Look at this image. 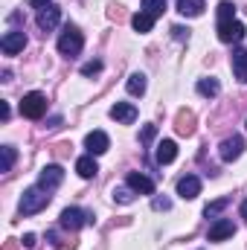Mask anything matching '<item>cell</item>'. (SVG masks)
<instances>
[{"label": "cell", "instance_id": "26", "mask_svg": "<svg viewBox=\"0 0 247 250\" xmlns=\"http://www.w3.org/2000/svg\"><path fill=\"white\" fill-rule=\"evenodd\" d=\"M114 201H120V204H131L134 201V189L128 187V189H114Z\"/></svg>", "mask_w": 247, "mask_h": 250}, {"label": "cell", "instance_id": "10", "mask_svg": "<svg viewBox=\"0 0 247 250\" xmlns=\"http://www.w3.org/2000/svg\"><path fill=\"white\" fill-rule=\"evenodd\" d=\"M233 233H236V227H233V221H230V218H215V221L209 224L206 239H209V242H224V239H230Z\"/></svg>", "mask_w": 247, "mask_h": 250}, {"label": "cell", "instance_id": "22", "mask_svg": "<svg viewBox=\"0 0 247 250\" xmlns=\"http://www.w3.org/2000/svg\"><path fill=\"white\" fill-rule=\"evenodd\" d=\"M224 21H236V3L233 0L218 3V23H224Z\"/></svg>", "mask_w": 247, "mask_h": 250}, {"label": "cell", "instance_id": "32", "mask_svg": "<svg viewBox=\"0 0 247 250\" xmlns=\"http://www.w3.org/2000/svg\"><path fill=\"white\" fill-rule=\"evenodd\" d=\"M0 120H3V123L9 120V105H6V102H0Z\"/></svg>", "mask_w": 247, "mask_h": 250}, {"label": "cell", "instance_id": "9", "mask_svg": "<svg viewBox=\"0 0 247 250\" xmlns=\"http://www.w3.org/2000/svg\"><path fill=\"white\" fill-rule=\"evenodd\" d=\"M84 148L96 157V154H105V151L111 148V140H108L105 131H90V134L84 137Z\"/></svg>", "mask_w": 247, "mask_h": 250}, {"label": "cell", "instance_id": "7", "mask_svg": "<svg viewBox=\"0 0 247 250\" xmlns=\"http://www.w3.org/2000/svg\"><path fill=\"white\" fill-rule=\"evenodd\" d=\"M23 47H26V35H23L21 29H12V32H6V35L0 38V50H3L6 56H18Z\"/></svg>", "mask_w": 247, "mask_h": 250}, {"label": "cell", "instance_id": "20", "mask_svg": "<svg viewBox=\"0 0 247 250\" xmlns=\"http://www.w3.org/2000/svg\"><path fill=\"white\" fill-rule=\"evenodd\" d=\"M131 26H134L137 32H151V26H154V18H151L148 12H143V9H140V12L131 18Z\"/></svg>", "mask_w": 247, "mask_h": 250}, {"label": "cell", "instance_id": "19", "mask_svg": "<svg viewBox=\"0 0 247 250\" xmlns=\"http://www.w3.org/2000/svg\"><path fill=\"white\" fill-rule=\"evenodd\" d=\"M125 87H128V93H131V96H143V93H145V87H148V82H145V76H143V73H131V76H128V82H125Z\"/></svg>", "mask_w": 247, "mask_h": 250}, {"label": "cell", "instance_id": "13", "mask_svg": "<svg viewBox=\"0 0 247 250\" xmlns=\"http://www.w3.org/2000/svg\"><path fill=\"white\" fill-rule=\"evenodd\" d=\"M178 195H181L184 201L198 198V195H201V178H198V175H184V178L178 181Z\"/></svg>", "mask_w": 247, "mask_h": 250}, {"label": "cell", "instance_id": "17", "mask_svg": "<svg viewBox=\"0 0 247 250\" xmlns=\"http://www.w3.org/2000/svg\"><path fill=\"white\" fill-rule=\"evenodd\" d=\"M76 172H79V178H84V181H90V178H96V172H99V166H96V160H93V154H84V157H79V160H76Z\"/></svg>", "mask_w": 247, "mask_h": 250}, {"label": "cell", "instance_id": "14", "mask_svg": "<svg viewBox=\"0 0 247 250\" xmlns=\"http://www.w3.org/2000/svg\"><path fill=\"white\" fill-rule=\"evenodd\" d=\"M230 64H233V76H236L242 84H247V50L245 47H236V50H233Z\"/></svg>", "mask_w": 247, "mask_h": 250}, {"label": "cell", "instance_id": "27", "mask_svg": "<svg viewBox=\"0 0 247 250\" xmlns=\"http://www.w3.org/2000/svg\"><path fill=\"white\" fill-rule=\"evenodd\" d=\"M154 137H157V125H145V128L140 131V143H145V146H148Z\"/></svg>", "mask_w": 247, "mask_h": 250}, {"label": "cell", "instance_id": "34", "mask_svg": "<svg viewBox=\"0 0 247 250\" xmlns=\"http://www.w3.org/2000/svg\"><path fill=\"white\" fill-rule=\"evenodd\" d=\"M242 218H247V201L242 204Z\"/></svg>", "mask_w": 247, "mask_h": 250}, {"label": "cell", "instance_id": "11", "mask_svg": "<svg viewBox=\"0 0 247 250\" xmlns=\"http://www.w3.org/2000/svg\"><path fill=\"white\" fill-rule=\"evenodd\" d=\"M125 184L134 189L137 195H154V181H151L148 175H143V172H128Z\"/></svg>", "mask_w": 247, "mask_h": 250}, {"label": "cell", "instance_id": "28", "mask_svg": "<svg viewBox=\"0 0 247 250\" xmlns=\"http://www.w3.org/2000/svg\"><path fill=\"white\" fill-rule=\"evenodd\" d=\"M102 70V62H87L82 67V76H93V73H99Z\"/></svg>", "mask_w": 247, "mask_h": 250}, {"label": "cell", "instance_id": "1", "mask_svg": "<svg viewBox=\"0 0 247 250\" xmlns=\"http://www.w3.org/2000/svg\"><path fill=\"white\" fill-rule=\"evenodd\" d=\"M47 204H50V189H44V187H29L26 192H23L21 204H18V212L26 218V215H35V212H41Z\"/></svg>", "mask_w": 247, "mask_h": 250}, {"label": "cell", "instance_id": "2", "mask_svg": "<svg viewBox=\"0 0 247 250\" xmlns=\"http://www.w3.org/2000/svg\"><path fill=\"white\" fill-rule=\"evenodd\" d=\"M44 114H47V96H44V93L32 90V93H26V96L21 99V117H26V120H41Z\"/></svg>", "mask_w": 247, "mask_h": 250}, {"label": "cell", "instance_id": "24", "mask_svg": "<svg viewBox=\"0 0 247 250\" xmlns=\"http://www.w3.org/2000/svg\"><path fill=\"white\" fill-rule=\"evenodd\" d=\"M227 207H230V198H218V201L206 204L204 215H206V218H218V212H221V209H227Z\"/></svg>", "mask_w": 247, "mask_h": 250}, {"label": "cell", "instance_id": "4", "mask_svg": "<svg viewBox=\"0 0 247 250\" xmlns=\"http://www.w3.org/2000/svg\"><path fill=\"white\" fill-rule=\"evenodd\" d=\"M90 221H93V215L84 212V209H79V207H67L62 212V218H59V224H62L64 230H82Z\"/></svg>", "mask_w": 247, "mask_h": 250}, {"label": "cell", "instance_id": "21", "mask_svg": "<svg viewBox=\"0 0 247 250\" xmlns=\"http://www.w3.org/2000/svg\"><path fill=\"white\" fill-rule=\"evenodd\" d=\"M198 93H201V96H209V99L218 96V93H221L218 79H201V82H198Z\"/></svg>", "mask_w": 247, "mask_h": 250}, {"label": "cell", "instance_id": "29", "mask_svg": "<svg viewBox=\"0 0 247 250\" xmlns=\"http://www.w3.org/2000/svg\"><path fill=\"white\" fill-rule=\"evenodd\" d=\"M169 207H172L169 198H154V209H169Z\"/></svg>", "mask_w": 247, "mask_h": 250}, {"label": "cell", "instance_id": "23", "mask_svg": "<svg viewBox=\"0 0 247 250\" xmlns=\"http://www.w3.org/2000/svg\"><path fill=\"white\" fill-rule=\"evenodd\" d=\"M143 12H148L154 21L166 12V0H143Z\"/></svg>", "mask_w": 247, "mask_h": 250}, {"label": "cell", "instance_id": "33", "mask_svg": "<svg viewBox=\"0 0 247 250\" xmlns=\"http://www.w3.org/2000/svg\"><path fill=\"white\" fill-rule=\"evenodd\" d=\"M29 6H35V9H44V6H50V0H29Z\"/></svg>", "mask_w": 247, "mask_h": 250}, {"label": "cell", "instance_id": "31", "mask_svg": "<svg viewBox=\"0 0 247 250\" xmlns=\"http://www.w3.org/2000/svg\"><path fill=\"white\" fill-rule=\"evenodd\" d=\"M23 248H26V250L35 248V236H32V233H26V236H23Z\"/></svg>", "mask_w": 247, "mask_h": 250}, {"label": "cell", "instance_id": "25", "mask_svg": "<svg viewBox=\"0 0 247 250\" xmlns=\"http://www.w3.org/2000/svg\"><path fill=\"white\" fill-rule=\"evenodd\" d=\"M15 157H18V151H15L12 146H3V166H0V172H12Z\"/></svg>", "mask_w": 247, "mask_h": 250}, {"label": "cell", "instance_id": "5", "mask_svg": "<svg viewBox=\"0 0 247 250\" xmlns=\"http://www.w3.org/2000/svg\"><path fill=\"white\" fill-rule=\"evenodd\" d=\"M247 29L242 21H224V23H218V41L221 44H239V41H245Z\"/></svg>", "mask_w": 247, "mask_h": 250}, {"label": "cell", "instance_id": "6", "mask_svg": "<svg viewBox=\"0 0 247 250\" xmlns=\"http://www.w3.org/2000/svg\"><path fill=\"white\" fill-rule=\"evenodd\" d=\"M218 154H221V160H224V163L239 160V157L245 154V140H242V137H227V140L218 146Z\"/></svg>", "mask_w": 247, "mask_h": 250}, {"label": "cell", "instance_id": "12", "mask_svg": "<svg viewBox=\"0 0 247 250\" xmlns=\"http://www.w3.org/2000/svg\"><path fill=\"white\" fill-rule=\"evenodd\" d=\"M62 181H64V169L62 166H44L41 175H38V187H44V189L62 187Z\"/></svg>", "mask_w": 247, "mask_h": 250}, {"label": "cell", "instance_id": "18", "mask_svg": "<svg viewBox=\"0 0 247 250\" xmlns=\"http://www.w3.org/2000/svg\"><path fill=\"white\" fill-rule=\"evenodd\" d=\"M204 0H178V12L184 15V18H198V15H204Z\"/></svg>", "mask_w": 247, "mask_h": 250}, {"label": "cell", "instance_id": "30", "mask_svg": "<svg viewBox=\"0 0 247 250\" xmlns=\"http://www.w3.org/2000/svg\"><path fill=\"white\" fill-rule=\"evenodd\" d=\"M172 32H175V38H178V41H184V38H189V29H184V26H175Z\"/></svg>", "mask_w": 247, "mask_h": 250}, {"label": "cell", "instance_id": "15", "mask_svg": "<svg viewBox=\"0 0 247 250\" xmlns=\"http://www.w3.org/2000/svg\"><path fill=\"white\" fill-rule=\"evenodd\" d=\"M111 120H117V123H123V125H131L137 120V108L131 102H117L111 108Z\"/></svg>", "mask_w": 247, "mask_h": 250}, {"label": "cell", "instance_id": "3", "mask_svg": "<svg viewBox=\"0 0 247 250\" xmlns=\"http://www.w3.org/2000/svg\"><path fill=\"white\" fill-rule=\"evenodd\" d=\"M82 47H84L82 32H79L76 26H64V32L59 35V53L67 56V59H73V56H79V53H82Z\"/></svg>", "mask_w": 247, "mask_h": 250}, {"label": "cell", "instance_id": "8", "mask_svg": "<svg viewBox=\"0 0 247 250\" xmlns=\"http://www.w3.org/2000/svg\"><path fill=\"white\" fill-rule=\"evenodd\" d=\"M59 21H62V9H59L56 3H50V6H44V9H38V26H41L44 32H53V29L59 26Z\"/></svg>", "mask_w": 247, "mask_h": 250}, {"label": "cell", "instance_id": "16", "mask_svg": "<svg viewBox=\"0 0 247 250\" xmlns=\"http://www.w3.org/2000/svg\"><path fill=\"white\" fill-rule=\"evenodd\" d=\"M175 157H178V143H175V140H163V143L157 146V163H160V166H169Z\"/></svg>", "mask_w": 247, "mask_h": 250}]
</instances>
